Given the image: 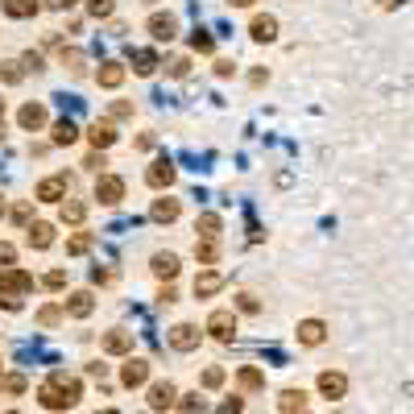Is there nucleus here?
Masks as SVG:
<instances>
[{
    "mask_svg": "<svg viewBox=\"0 0 414 414\" xmlns=\"http://www.w3.org/2000/svg\"><path fill=\"white\" fill-rule=\"evenodd\" d=\"M37 398H41V406H50V411H66V406H75V402L83 398V386H79V377H70V373H50V377L41 382Z\"/></svg>",
    "mask_w": 414,
    "mask_h": 414,
    "instance_id": "1",
    "label": "nucleus"
},
{
    "mask_svg": "<svg viewBox=\"0 0 414 414\" xmlns=\"http://www.w3.org/2000/svg\"><path fill=\"white\" fill-rule=\"evenodd\" d=\"M29 290H33V278L25 270H0V307L4 311H21Z\"/></svg>",
    "mask_w": 414,
    "mask_h": 414,
    "instance_id": "2",
    "label": "nucleus"
},
{
    "mask_svg": "<svg viewBox=\"0 0 414 414\" xmlns=\"http://www.w3.org/2000/svg\"><path fill=\"white\" fill-rule=\"evenodd\" d=\"M66 191H70V178H66V174H50V178L37 182L33 195H37L41 203H58V199H66Z\"/></svg>",
    "mask_w": 414,
    "mask_h": 414,
    "instance_id": "3",
    "label": "nucleus"
},
{
    "mask_svg": "<svg viewBox=\"0 0 414 414\" xmlns=\"http://www.w3.org/2000/svg\"><path fill=\"white\" fill-rule=\"evenodd\" d=\"M95 199L108 203V207L120 203V199H124V178H116V174H100V178H95Z\"/></svg>",
    "mask_w": 414,
    "mask_h": 414,
    "instance_id": "4",
    "label": "nucleus"
},
{
    "mask_svg": "<svg viewBox=\"0 0 414 414\" xmlns=\"http://www.w3.org/2000/svg\"><path fill=\"white\" fill-rule=\"evenodd\" d=\"M207 332H211L216 340H232V336H236V315H232V311H211V315H207Z\"/></svg>",
    "mask_w": 414,
    "mask_h": 414,
    "instance_id": "5",
    "label": "nucleus"
},
{
    "mask_svg": "<svg viewBox=\"0 0 414 414\" xmlns=\"http://www.w3.org/2000/svg\"><path fill=\"white\" fill-rule=\"evenodd\" d=\"M149 33H153L158 41H170V37L178 33V21H174V12H153V17H149Z\"/></svg>",
    "mask_w": 414,
    "mask_h": 414,
    "instance_id": "6",
    "label": "nucleus"
},
{
    "mask_svg": "<svg viewBox=\"0 0 414 414\" xmlns=\"http://www.w3.org/2000/svg\"><path fill=\"white\" fill-rule=\"evenodd\" d=\"M145 377H149V361L129 357V361H124V369H120V382H124V386H145Z\"/></svg>",
    "mask_w": 414,
    "mask_h": 414,
    "instance_id": "7",
    "label": "nucleus"
},
{
    "mask_svg": "<svg viewBox=\"0 0 414 414\" xmlns=\"http://www.w3.org/2000/svg\"><path fill=\"white\" fill-rule=\"evenodd\" d=\"M145 182H149V187H158V191H162V187H170V182H174V166H170L166 158H158V162L145 170Z\"/></svg>",
    "mask_w": 414,
    "mask_h": 414,
    "instance_id": "8",
    "label": "nucleus"
},
{
    "mask_svg": "<svg viewBox=\"0 0 414 414\" xmlns=\"http://www.w3.org/2000/svg\"><path fill=\"white\" fill-rule=\"evenodd\" d=\"M170 344H174L178 352H191V348H199V328H191V323H178V328L170 332Z\"/></svg>",
    "mask_w": 414,
    "mask_h": 414,
    "instance_id": "9",
    "label": "nucleus"
},
{
    "mask_svg": "<svg viewBox=\"0 0 414 414\" xmlns=\"http://www.w3.org/2000/svg\"><path fill=\"white\" fill-rule=\"evenodd\" d=\"M344 390H348V382H344V373H319V394L323 398H344Z\"/></svg>",
    "mask_w": 414,
    "mask_h": 414,
    "instance_id": "10",
    "label": "nucleus"
},
{
    "mask_svg": "<svg viewBox=\"0 0 414 414\" xmlns=\"http://www.w3.org/2000/svg\"><path fill=\"white\" fill-rule=\"evenodd\" d=\"M174 398H178V394H174V386H170V382L149 386V406H153V411H170V406H174Z\"/></svg>",
    "mask_w": 414,
    "mask_h": 414,
    "instance_id": "11",
    "label": "nucleus"
},
{
    "mask_svg": "<svg viewBox=\"0 0 414 414\" xmlns=\"http://www.w3.org/2000/svg\"><path fill=\"white\" fill-rule=\"evenodd\" d=\"M17 120H21V129H29V133H33V129H41V124H46V108H41V104H25V108L17 112Z\"/></svg>",
    "mask_w": 414,
    "mask_h": 414,
    "instance_id": "12",
    "label": "nucleus"
},
{
    "mask_svg": "<svg viewBox=\"0 0 414 414\" xmlns=\"http://www.w3.org/2000/svg\"><path fill=\"white\" fill-rule=\"evenodd\" d=\"M216 290H224V274L207 270V274L195 278V294H199V299H207V294H216Z\"/></svg>",
    "mask_w": 414,
    "mask_h": 414,
    "instance_id": "13",
    "label": "nucleus"
},
{
    "mask_svg": "<svg viewBox=\"0 0 414 414\" xmlns=\"http://www.w3.org/2000/svg\"><path fill=\"white\" fill-rule=\"evenodd\" d=\"M87 137H91V145H95V149H108V145H112V141H116V129H112V124H108V120H95V124H91V133H87Z\"/></svg>",
    "mask_w": 414,
    "mask_h": 414,
    "instance_id": "14",
    "label": "nucleus"
},
{
    "mask_svg": "<svg viewBox=\"0 0 414 414\" xmlns=\"http://www.w3.org/2000/svg\"><path fill=\"white\" fill-rule=\"evenodd\" d=\"M278 406H282V414H303L307 411V394H303V390H286Z\"/></svg>",
    "mask_w": 414,
    "mask_h": 414,
    "instance_id": "15",
    "label": "nucleus"
},
{
    "mask_svg": "<svg viewBox=\"0 0 414 414\" xmlns=\"http://www.w3.org/2000/svg\"><path fill=\"white\" fill-rule=\"evenodd\" d=\"M149 216H153L158 224H170V220H178V199H158Z\"/></svg>",
    "mask_w": 414,
    "mask_h": 414,
    "instance_id": "16",
    "label": "nucleus"
},
{
    "mask_svg": "<svg viewBox=\"0 0 414 414\" xmlns=\"http://www.w3.org/2000/svg\"><path fill=\"white\" fill-rule=\"evenodd\" d=\"M195 257H199L203 265H216V257H220V245H216V236H203V241H195Z\"/></svg>",
    "mask_w": 414,
    "mask_h": 414,
    "instance_id": "17",
    "label": "nucleus"
},
{
    "mask_svg": "<svg viewBox=\"0 0 414 414\" xmlns=\"http://www.w3.org/2000/svg\"><path fill=\"white\" fill-rule=\"evenodd\" d=\"M153 274L158 278H174L178 274V257L174 253H153Z\"/></svg>",
    "mask_w": 414,
    "mask_h": 414,
    "instance_id": "18",
    "label": "nucleus"
},
{
    "mask_svg": "<svg viewBox=\"0 0 414 414\" xmlns=\"http://www.w3.org/2000/svg\"><path fill=\"white\" fill-rule=\"evenodd\" d=\"M299 340L303 344H323V323L319 319H303L299 323Z\"/></svg>",
    "mask_w": 414,
    "mask_h": 414,
    "instance_id": "19",
    "label": "nucleus"
},
{
    "mask_svg": "<svg viewBox=\"0 0 414 414\" xmlns=\"http://www.w3.org/2000/svg\"><path fill=\"white\" fill-rule=\"evenodd\" d=\"M253 37H257V41H274V37H278V21H274V17H257V21H253Z\"/></svg>",
    "mask_w": 414,
    "mask_h": 414,
    "instance_id": "20",
    "label": "nucleus"
},
{
    "mask_svg": "<svg viewBox=\"0 0 414 414\" xmlns=\"http://www.w3.org/2000/svg\"><path fill=\"white\" fill-rule=\"evenodd\" d=\"M100 83H104V87H120V83H124V66H120V62H104V66H100Z\"/></svg>",
    "mask_w": 414,
    "mask_h": 414,
    "instance_id": "21",
    "label": "nucleus"
},
{
    "mask_svg": "<svg viewBox=\"0 0 414 414\" xmlns=\"http://www.w3.org/2000/svg\"><path fill=\"white\" fill-rule=\"evenodd\" d=\"M29 245H33V249H50V245H54V228H50V224H33V228H29Z\"/></svg>",
    "mask_w": 414,
    "mask_h": 414,
    "instance_id": "22",
    "label": "nucleus"
},
{
    "mask_svg": "<svg viewBox=\"0 0 414 414\" xmlns=\"http://www.w3.org/2000/svg\"><path fill=\"white\" fill-rule=\"evenodd\" d=\"M91 307H95V303H91V294H87V290H79V294H70V303H66V311H70L75 319H83V315H91Z\"/></svg>",
    "mask_w": 414,
    "mask_h": 414,
    "instance_id": "23",
    "label": "nucleus"
},
{
    "mask_svg": "<svg viewBox=\"0 0 414 414\" xmlns=\"http://www.w3.org/2000/svg\"><path fill=\"white\" fill-rule=\"evenodd\" d=\"M4 12H8V17H17V21H25V17H33V12H37V0H4Z\"/></svg>",
    "mask_w": 414,
    "mask_h": 414,
    "instance_id": "24",
    "label": "nucleus"
},
{
    "mask_svg": "<svg viewBox=\"0 0 414 414\" xmlns=\"http://www.w3.org/2000/svg\"><path fill=\"white\" fill-rule=\"evenodd\" d=\"M153 66H158V54H153V50H133V70H137V75H149Z\"/></svg>",
    "mask_w": 414,
    "mask_h": 414,
    "instance_id": "25",
    "label": "nucleus"
},
{
    "mask_svg": "<svg viewBox=\"0 0 414 414\" xmlns=\"http://www.w3.org/2000/svg\"><path fill=\"white\" fill-rule=\"evenodd\" d=\"M129 344H133L129 332H108L104 336V352H129Z\"/></svg>",
    "mask_w": 414,
    "mask_h": 414,
    "instance_id": "26",
    "label": "nucleus"
},
{
    "mask_svg": "<svg viewBox=\"0 0 414 414\" xmlns=\"http://www.w3.org/2000/svg\"><path fill=\"white\" fill-rule=\"evenodd\" d=\"M75 137H79V129H75V120H58V124H54V141H58V145H70Z\"/></svg>",
    "mask_w": 414,
    "mask_h": 414,
    "instance_id": "27",
    "label": "nucleus"
},
{
    "mask_svg": "<svg viewBox=\"0 0 414 414\" xmlns=\"http://www.w3.org/2000/svg\"><path fill=\"white\" fill-rule=\"evenodd\" d=\"M87 216V203H79V199H70V203H62V220L66 224H79Z\"/></svg>",
    "mask_w": 414,
    "mask_h": 414,
    "instance_id": "28",
    "label": "nucleus"
},
{
    "mask_svg": "<svg viewBox=\"0 0 414 414\" xmlns=\"http://www.w3.org/2000/svg\"><path fill=\"white\" fill-rule=\"evenodd\" d=\"M87 249H91V232H75V236L66 241V253H70V257H79V253H87Z\"/></svg>",
    "mask_w": 414,
    "mask_h": 414,
    "instance_id": "29",
    "label": "nucleus"
},
{
    "mask_svg": "<svg viewBox=\"0 0 414 414\" xmlns=\"http://www.w3.org/2000/svg\"><path fill=\"white\" fill-rule=\"evenodd\" d=\"M241 386H245V390H261V386H265V377H261L257 369H241Z\"/></svg>",
    "mask_w": 414,
    "mask_h": 414,
    "instance_id": "30",
    "label": "nucleus"
},
{
    "mask_svg": "<svg viewBox=\"0 0 414 414\" xmlns=\"http://www.w3.org/2000/svg\"><path fill=\"white\" fill-rule=\"evenodd\" d=\"M199 236H220V216H199Z\"/></svg>",
    "mask_w": 414,
    "mask_h": 414,
    "instance_id": "31",
    "label": "nucleus"
},
{
    "mask_svg": "<svg viewBox=\"0 0 414 414\" xmlns=\"http://www.w3.org/2000/svg\"><path fill=\"white\" fill-rule=\"evenodd\" d=\"M178 406H182V414H203V398H199V394H187Z\"/></svg>",
    "mask_w": 414,
    "mask_h": 414,
    "instance_id": "32",
    "label": "nucleus"
},
{
    "mask_svg": "<svg viewBox=\"0 0 414 414\" xmlns=\"http://www.w3.org/2000/svg\"><path fill=\"white\" fill-rule=\"evenodd\" d=\"M191 46H195L199 54H211V37H207L203 29H195V33H191Z\"/></svg>",
    "mask_w": 414,
    "mask_h": 414,
    "instance_id": "33",
    "label": "nucleus"
},
{
    "mask_svg": "<svg viewBox=\"0 0 414 414\" xmlns=\"http://www.w3.org/2000/svg\"><path fill=\"white\" fill-rule=\"evenodd\" d=\"M87 12H91V17H108V12H112V0H87Z\"/></svg>",
    "mask_w": 414,
    "mask_h": 414,
    "instance_id": "34",
    "label": "nucleus"
},
{
    "mask_svg": "<svg viewBox=\"0 0 414 414\" xmlns=\"http://www.w3.org/2000/svg\"><path fill=\"white\" fill-rule=\"evenodd\" d=\"M46 286H50V290H62V286H66V274H62V270H50V274H46Z\"/></svg>",
    "mask_w": 414,
    "mask_h": 414,
    "instance_id": "35",
    "label": "nucleus"
},
{
    "mask_svg": "<svg viewBox=\"0 0 414 414\" xmlns=\"http://www.w3.org/2000/svg\"><path fill=\"white\" fill-rule=\"evenodd\" d=\"M203 386H207V390L224 386V369H207V373H203Z\"/></svg>",
    "mask_w": 414,
    "mask_h": 414,
    "instance_id": "36",
    "label": "nucleus"
},
{
    "mask_svg": "<svg viewBox=\"0 0 414 414\" xmlns=\"http://www.w3.org/2000/svg\"><path fill=\"white\" fill-rule=\"evenodd\" d=\"M12 261H17V249H12V245H0V270H12Z\"/></svg>",
    "mask_w": 414,
    "mask_h": 414,
    "instance_id": "37",
    "label": "nucleus"
},
{
    "mask_svg": "<svg viewBox=\"0 0 414 414\" xmlns=\"http://www.w3.org/2000/svg\"><path fill=\"white\" fill-rule=\"evenodd\" d=\"M241 411H245V402H241V398H228V402L220 406V414H241Z\"/></svg>",
    "mask_w": 414,
    "mask_h": 414,
    "instance_id": "38",
    "label": "nucleus"
},
{
    "mask_svg": "<svg viewBox=\"0 0 414 414\" xmlns=\"http://www.w3.org/2000/svg\"><path fill=\"white\" fill-rule=\"evenodd\" d=\"M187 70H191V62H187V58H178V62H170V75H174V79H182Z\"/></svg>",
    "mask_w": 414,
    "mask_h": 414,
    "instance_id": "39",
    "label": "nucleus"
},
{
    "mask_svg": "<svg viewBox=\"0 0 414 414\" xmlns=\"http://www.w3.org/2000/svg\"><path fill=\"white\" fill-rule=\"evenodd\" d=\"M58 315H62L58 307H46V311H41V323H46V328H54V323H58Z\"/></svg>",
    "mask_w": 414,
    "mask_h": 414,
    "instance_id": "40",
    "label": "nucleus"
},
{
    "mask_svg": "<svg viewBox=\"0 0 414 414\" xmlns=\"http://www.w3.org/2000/svg\"><path fill=\"white\" fill-rule=\"evenodd\" d=\"M4 390H8V394H21V390H25V377H4Z\"/></svg>",
    "mask_w": 414,
    "mask_h": 414,
    "instance_id": "41",
    "label": "nucleus"
},
{
    "mask_svg": "<svg viewBox=\"0 0 414 414\" xmlns=\"http://www.w3.org/2000/svg\"><path fill=\"white\" fill-rule=\"evenodd\" d=\"M46 4H50V8H70L75 0H46Z\"/></svg>",
    "mask_w": 414,
    "mask_h": 414,
    "instance_id": "42",
    "label": "nucleus"
},
{
    "mask_svg": "<svg viewBox=\"0 0 414 414\" xmlns=\"http://www.w3.org/2000/svg\"><path fill=\"white\" fill-rule=\"evenodd\" d=\"M228 4H236V8H245V4H253V0H228Z\"/></svg>",
    "mask_w": 414,
    "mask_h": 414,
    "instance_id": "43",
    "label": "nucleus"
},
{
    "mask_svg": "<svg viewBox=\"0 0 414 414\" xmlns=\"http://www.w3.org/2000/svg\"><path fill=\"white\" fill-rule=\"evenodd\" d=\"M382 4H386V8H394V4H398V0H382Z\"/></svg>",
    "mask_w": 414,
    "mask_h": 414,
    "instance_id": "44",
    "label": "nucleus"
},
{
    "mask_svg": "<svg viewBox=\"0 0 414 414\" xmlns=\"http://www.w3.org/2000/svg\"><path fill=\"white\" fill-rule=\"evenodd\" d=\"M100 414H120V411H100Z\"/></svg>",
    "mask_w": 414,
    "mask_h": 414,
    "instance_id": "45",
    "label": "nucleus"
},
{
    "mask_svg": "<svg viewBox=\"0 0 414 414\" xmlns=\"http://www.w3.org/2000/svg\"><path fill=\"white\" fill-rule=\"evenodd\" d=\"M0 116H4V100H0Z\"/></svg>",
    "mask_w": 414,
    "mask_h": 414,
    "instance_id": "46",
    "label": "nucleus"
},
{
    "mask_svg": "<svg viewBox=\"0 0 414 414\" xmlns=\"http://www.w3.org/2000/svg\"><path fill=\"white\" fill-rule=\"evenodd\" d=\"M8 414H21V411H8Z\"/></svg>",
    "mask_w": 414,
    "mask_h": 414,
    "instance_id": "47",
    "label": "nucleus"
}]
</instances>
